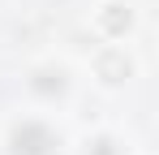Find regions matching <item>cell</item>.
<instances>
[{"mask_svg":"<svg viewBox=\"0 0 159 155\" xmlns=\"http://www.w3.org/2000/svg\"><path fill=\"white\" fill-rule=\"evenodd\" d=\"M129 9H125V4H103V9H99V17H95V26H99V30H103L107 39H120V35H125V30H129Z\"/></svg>","mask_w":159,"mask_h":155,"instance_id":"obj_2","label":"cell"},{"mask_svg":"<svg viewBox=\"0 0 159 155\" xmlns=\"http://www.w3.org/2000/svg\"><path fill=\"white\" fill-rule=\"evenodd\" d=\"M95 155H116L112 151V138H95Z\"/></svg>","mask_w":159,"mask_h":155,"instance_id":"obj_5","label":"cell"},{"mask_svg":"<svg viewBox=\"0 0 159 155\" xmlns=\"http://www.w3.org/2000/svg\"><path fill=\"white\" fill-rule=\"evenodd\" d=\"M56 147V134L39 121H22L13 129V155H52Z\"/></svg>","mask_w":159,"mask_h":155,"instance_id":"obj_1","label":"cell"},{"mask_svg":"<svg viewBox=\"0 0 159 155\" xmlns=\"http://www.w3.org/2000/svg\"><path fill=\"white\" fill-rule=\"evenodd\" d=\"M129 56H125V52L120 48H112V52H103V56H99V60H95V73L103 78V82H125V78H129Z\"/></svg>","mask_w":159,"mask_h":155,"instance_id":"obj_3","label":"cell"},{"mask_svg":"<svg viewBox=\"0 0 159 155\" xmlns=\"http://www.w3.org/2000/svg\"><path fill=\"white\" fill-rule=\"evenodd\" d=\"M34 91H39V95H60V91H65V78L52 73V69H43V73L34 78Z\"/></svg>","mask_w":159,"mask_h":155,"instance_id":"obj_4","label":"cell"}]
</instances>
